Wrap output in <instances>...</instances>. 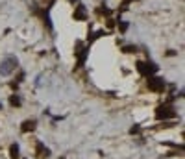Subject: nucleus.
I'll return each instance as SVG.
<instances>
[{
  "mask_svg": "<svg viewBox=\"0 0 185 159\" xmlns=\"http://www.w3.org/2000/svg\"><path fill=\"white\" fill-rule=\"evenodd\" d=\"M17 67V57H6L0 65V74L2 76H9Z\"/></svg>",
  "mask_w": 185,
  "mask_h": 159,
  "instance_id": "nucleus-1",
  "label": "nucleus"
},
{
  "mask_svg": "<svg viewBox=\"0 0 185 159\" xmlns=\"http://www.w3.org/2000/svg\"><path fill=\"white\" fill-rule=\"evenodd\" d=\"M176 117V111L169 106H159L155 109V119L157 120H167V119H174Z\"/></svg>",
  "mask_w": 185,
  "mask_h": 159,
  "instance_id": "nucleus-2",
  "label": "nucleus"
},
{
  "mask_svg": "<svg viewBox=\"0 0 185 159\" xmlns=\"http://www.w3.org/2000/svg\"><path fill=\"white\" fill-rule=\"evenodd\" d=\"M148 89L154 93H161L165 89V80L157 76H148Z\"/></svg>",
  "mask_w": 185,
  "mask_h": 159,
  "instance_id": "nucleus-3",
  "label": "nucleus"
},
{
  "mask_svg": "<svg viewBox=\"0 0 185 159\" xmlns=\"http://www.w3.org/2000/svg\"><path fill=\"white\" fill-rule=\"evenodd\" d=\"M87 19V11H85V6L78 4L76 6V11H74V20H85Z\"/></svg>",
  "mask_w": 185,
  "mask_h": 159,
  "instance_id": "nucleus-4",
  "label": "nucleus"
},
{
  "mask_svg": "<svg viewBox=\"0 0 185 159\" xmlns=\"http://www.w3.org/2000/svg\"><path fill=\"white\" fill-rule=\"evenodd\" d=\"M35 150H37V156L39 157H50V148H46L43 143H37Z\"/></svg>",
  "mask_w": 185,
  "mask_h": 159,
  "instance_id": "nucleus-5",
  "label": "nucleus"
},
{
  "mask_svg": "<svg viewBox=\"0 0 185 159\" xmlns=\"http://www.w3.org/2000/svg\"><path fill=\"white\" fill-rule=\"evenodd\" d=\"M34 129H35V120H24L22 126H21V131H22V133L34 131Z\"/></svg>",
  "mask_w": 185,
  "mask_h": 159,
  "instance_id": "nucleus-6",
  "label": "nucleus"
},
{
  "mask_svg": "<svg viewBox=\"0 0 185 159\" xmlns=\"http://www.w3.org/2000/svg\"><path fill=\"white\" fill-rule=\"evenodd\" d=\"M85 56H87V50H83L81 43H78V65H80V67L83 65V61H85Z\"/></svg>",
  "mask_w": 185,
  "mask_h": 159,
  "instance_id": "nucleus-7",
  "label": "nucleus"
},
{
  "mask_svg": "<svg viewBox=\"0 0 185 159\" xmlns=\"http://www.w3.org/2000/svg\"><path fill=\"white\" fill-rule=\"evenodd\" d=\"M9 157L11 159L21 157V148H19V144H11V148H9Z\"/></svg>",
  "mask_w": 185,
  "mask_h": 159,
  "instance_id": "nucleus-8",
  "label": "nucleus"
},
{
  "mask_svg": "<svg viewBox=\"0 0 185 159\" xmlns=\"http://www.w3.org/2000/svg\"><path fill=\"white\" fill-rule=\"evenodd\" d=\"M137 70L143 74V76H146L148 78V69H146V63H143V61H137Z\"/></svg>",
  "mask_w": 185,
  "mask_h": 159,
  "instance_id": "nucleus-9",
  "label": "nucleus"
},
{
  "mask_svg": "<svg viewBox=\"0 0 185 159\" xmlns=\"http://www.w3.org/2000/svg\"><path fill=\"white\" fill-rule=\"evenodd\" d=\"M9 104H11V106H17V107H19V106H21V98H19L17 94H13V96L9 98Z\"/></svg>",
  "mask_w": 185,
  "mask_h": 159,
  "instance_id": "nucleus-10",
  "label": "nucleus"
},
{
  "mask_svg": "<svg viewBox=\"0 0 185 159\" xmlns=\"http://www.w3.org/2000/svg\"><path fill=\"white\" fill-rule=\"evenodd\" d=\"M124 52L126 54H132V52H137V48L135 46H124Z\"/></svg>",
  "mask_w": 185,
  "mask_h": 159,
  "instance_id": "nucleus-11",
  "label": "nucleus"
},
{
  "mask_svg": "<svg viewBox=\"0 0 185 159\" xmlns=\"http://www.w3.org/2000/svg\"><path fill=\"white\" fill-rule=\"evenodd\" d=\"M130 133H139V126H133V128L130 129Z\"/></svg>",
  "mask_w": 185,
  "mask_h": 159,
  "instance_id": "nucleus-12",
  "label": "nucleus"
},
{
  "mask_svg": "<svg viewBox=\"0 0 185 159\" xmlns=\"http://www.w3.org/2000/svg\"><path fill=\"white\" fill-rule=\"evenodd\" d=\"M0 109H2V104H0Z\"/></svg>",
  "mask_w": 185,
  "mask_h": 159,
  "instance_id": "nucleus-13",
  "label": "nucleus"
},
{
  "mask_svg": "<svg viewBox=\"0 0 185 159\" xmlns=\"http://www.w3.org/2000/svg\"><path fill=\"white\" fill-rule=\"evenodd\" d=\"M52 2H54V0H52Z\"/></svg>",
  "mask_w": 185,
  "mask_h": 159,
  "instance_id": "nucleus-14",
  "label": "nucleus"
}]
</instances>
